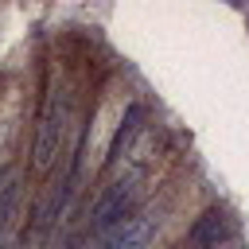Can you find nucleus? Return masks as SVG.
<instances>
[{
  "label": "nucleus",
  "instance_id": "obj_4",
  "mask_svg": "<svg viewBox=\"0 0 249 249\" xmlns=\"http://www.w3.org/2000/svg\"><path fill=\"white\" fill-rule=\"evenodd\" d=\"M156 230H160V214L156 210H136L117 230H109L97 249H148L152 237H156Z\"/></svg>",
  "mask_w": 249,
  "mask_h": 249
},
{
  "label": "nucleus",
  "instance_id": "obj_5",
  "mask_svg": "<svg viewBox=\"0 0 249 249\" xmlns=\"http://www.w3.org/2000/svg\"><path fill=\"white\" fill-rule=\"evenodd\" d=\"M140 121H144V105H140V101H132V105L124 109V117H121V124H117V132H113V140H109V156H105V163H109V167L121 160V152H124V144L136 136Z\"/></svg>",
  "mask_w": 249,
  "mask_h": 249
},
{
  "label": "nucleus",
  "instance_id": "obj_1",
  "mask_svg": "<svg viewBox=\"0 0 249 249\" xmlns=\"http://www.w3.org/2000/svg\"><path fill=\"white\" fill-rule=\"evenodd\" d=\"M62 128H66V89L58 82L47 86L43 109H39V124H35V144H31V163L35 171H47L62 148Z\"/></svg>",
  "mask_w": 249,
  "mask_h": 249
},
{
  "label": "nucleus",
  "instance_id": "obj_3",
  "mask_svg": "<svg viewBox=\"0 0 249 249\" xmlns=\"http://www.w3.org/2000/svg\"><path fill=\"white\" fill-rule=\"evenodd\" d=\"M230 237H233V218H230V210L206 206V210L191 222V230L183 233V241H179L175 249H222Z\"/></svg>",
  "mask_w": 249,
  "mask_h": 249
},
{
  "label": "nucleus",
  "instance_id": "obj_2",
  "mask_svg": "<svg viewBox=\"0 0 249 249\" xmlns=\"http://www.w3.org/2000/svg\"><path fill=\"white\" fill-rule=\"evenodd\" d=\"M136 195H140V171H128L124 179H117L113 187L101 191V198L93 202V230H117L124 218L136 214Z\"/></svg>",
  "mask_w": 249,
  "mask_h": 249
}]
</instances>
